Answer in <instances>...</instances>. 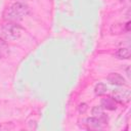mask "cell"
I'll return each instance as SVG.
<instances>
[{"mask_svg":"<svg viewBox=\"0 0 131 131\" xmlns=\"http://www.w3.org/2000/svg\"><path fill=\"white\" fill-rule=\"evenodd\" d=\"M87 110H88V105L86 103H84V102L83 103H80L79 106H78V112L80 114H85Z\"/></svg>","mask_w":131,"mask_h":131,"instance_id":"cell-11","label":"cell"},{"mask_svg":"<svg viewBox=\"0 0 131 131\" xmlns=\"http://www.w3.org/2000/svg\"><path fill=\"white\" fill-rule=\"evenodd\" d=\"M113 98L119 103H127L131 99L130 89H116L113 91Z\"/></svg>","mask_w":131,"mask_h":131,"instance_id":"cell-3","label":"cell"},{"mask_svg":"<svg viewBox=\"0 0 131 131\" xmlns=\"http://www.w3.org/2000/svg\"><path fill=\"white\" fill-rule=\"evenodd\" d=\"M29 13H30V8L26 3L14 2L4 10L3 17L7 21L17 23L24 19Z\"/></svg>","mask_w":131,"mask_h":131,"instance_id":"cell-1","label":"cell"},{"mask_svg":"<svg viewBox=\"0 0 131 131\" xmlns=\"http://www.w3.org/2000/svg\"><path fill=\"white\" fill-rule=\"evenodd\" d=\"M1 32L5 40L9 41H15L19 39L24 33V29L17 24V23H12V21H7L4 24L1 28Z\"/></svg>","mask_w":131,"mask_h":131,"instance_id":"cell-2","label":"cell"},{"mask_svg":"<svg viewBox=\"0 0 131 131\" xmlns=\"http://www.w3.org/2000/svg\"><path fill=\"white\" fill-rule=\"evenodd\" d=\"M126 73H127V76H128V77H130V73H129V67L126 69Z\"/></svg>","mask_w":131,"mask_h":131,"instance_id":"cell-12","label":"cell"},{"mask_svg":"<svg viewBox=\"0 0 131 131\" xmlns=\"http://www.w3.org/2000/svg\"><path fill=\"white\" fill-rule=\"evenodd\" d=\"M103 110L107 111H115L117 110V101L113 97H103L101 99V104Z\"/></svg>","mask_w":131,"mask_h":131,"instance_id":"cell-5","label":"cell"},{"mask_svg":"<svg viewBox=\"0 0 131 131\" xmlns=\"http://www.w3.org/2000/svg\"><path fill=\"white\" fill-rule=\"evenodd\" d=\"M86 125L89 129H94V130H97V129H101L103 124L100 122V120L96 117H91V118H87L86 119Z\"/></svg>","mask_w":131,"mask_h":131,"instance_id":"cell-6","label":"cell"},{"mask_svg":"<svg viewBox=\"0 0 131 131\" xmlns=\"http://www.w3.org/2000/svg\"><path fill=\"white\" fill-rule=\"evenodd\" d=\"M91 114L93 117H96V118H100L101 116L104 115V112H103V108L101 105H95L92 107L91 110Z\"/></svg>","mask_w":131,"mask_h":131,"instance_id":"cell-9","label":"cell"},{"mask_svg":"<svg viewBox=\"0 0 131 131\" xmlns=\"http://www.w3.org/2000/svg\"><path fill=\"white\" fill-rule=\"evenodd\" d=\"M116 57L119 58V59H129L130 58V55H131V52H130V48L129 47H122V48H119L116 53H115Z\"/></svg>","mask_w":131,"mask_h":131,"instance_id":"cell-7","label":"cell"},{"mask_svg":"<svg viewBox=\"0 0 131 131\" xmlns=\"http://www.w3.org/2000/svg\"><path fill=\"white\" fill-rule=\"evenodd\" d=\"M7 53H8V45L2 38H0V57L5 56Z\"/></svg>","mask_w":131,"mask_h":131,"instance_id":"cell-10","label":"cell"},{"mask_svg":"<svg viewBox=\"0 0 131 131\" xmlns=\"http://www.w3.org/2000/svg\"><path fill=\"white\" fill-rule=\"evenodd\" d=\"M106 80L112 85H116V86H124V85H126L125 78L119 73H111V74H108L107 77H106Z\"/></svg>","mask_w":131,"mask_h":131,"instance_id":"cell-4","label":"cell"},{"mask_svg":"<svg viewBox=\"0 0 131 131\" xmlns=\"http://www.w3.org/2000/svg\"><path fill=\"white\" fill-rule=\"evenodd\" d=\"M107 91V87L105 84L103 83H97L94 87V93L97 95V96H101L103 94H105Z\"/></svg>","mask_w":131,"mask_h":131,"instance_id":"cell-8","label":"cell"}]
</instances>
